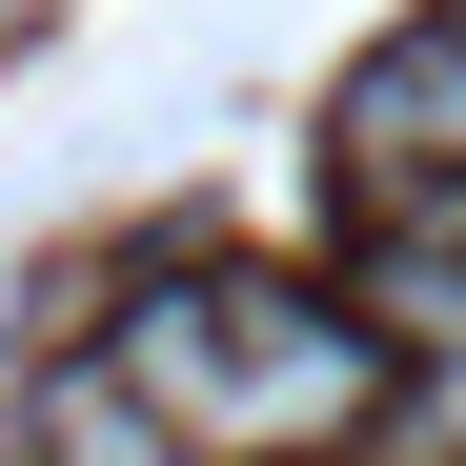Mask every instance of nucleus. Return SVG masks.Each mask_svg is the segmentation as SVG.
I'll return each mask as SVG.
<instances>
[{"mask_svg":"<svg viewBox=\"0 0 466 466\" xmlns=\"http://www.w3.org/2000/svg\"><path fill=\"white\" fill-rule=\"evenodd\" d=\"M446 21H466V0H446Z\"/></svg>","mask_w":466,"mask_h":466,"instance_id":"423d86ee","label":"nucleus"},{"mask_svg":"<svg viewBox=\"0 0 466 466\" xmlns=\"http://www.w3.org/2000/svg\"><path fill=\"white\" fill-rule=\"evenodd\" d=\"M345 304H365L385 345H466V183H426V203H365Z\"/></svg>","mask_w":466,"mask_h":466,"instance_id":"7ed1b4c3","label":"nucleus"},{"mask_svg":"<svg viewBox=\"0 0 466 466\" xmlns=\"http://www.w3.org/2000/svg\"><path fill=\"white\" fill-rule=\"evenodd\" d=\"M365 466H466V345H406V385H385Z\"/></svg>","mask_w":466,"mask_h":466,"instance_id":"39448f33","label":"nucleus"},{"mask_svg":"<svg viewBox=\"0 0 466 466\" xmlns=\"http://www.w3.org/2000/svg\"><path fill=\"white\" fill-rule=\"evenodd\" d=\"M345 183H365V203H426V183H466V21L385 41L365 82H345Z\"/></svg>","mask_w":466,"mask_h":466,"instance_id":"f03ea898","label":"nucleus"},{"mask_svg":"<svg viewBox=\"0 0 466 466\" xmlns=\"http://www.w3.org/2000/svg\"><path fill=\"white\" fill-rule=\"evenodd\" d=\"M385 426V325L304 284H223V385H203V466H304Z\"/></svg>","mask_w":466,"mask_h":466,"instance_id":"f257e3e1","label":"nucleus"},{"mask_svg":"<svg viewBox=\"0 0 466 466\" xmlns=\"http://www.w3.org/2000/svg\"><path fill=\"white\" fill-rule=\"evenodd\" d=\"M21 466H203V446H183L163 406H142L122 365H61L41 406H21Z\"/></svg>","mask_w":466,"mask_h":466,"instance_id":"20e7f679","label":"nucleus"}]
</instances>
